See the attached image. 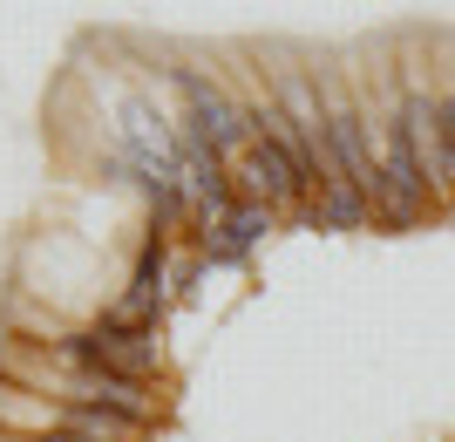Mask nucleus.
Listing matches in <instances>:
<instances>
[{
	"label": "nucleus",
	"mask_w": 455,
	"mask_h": 442,
	"mask_svg": "<svg viewBox=\"0 0 455 442\" xmlns=\"http://www.w3.org/2000/svg\"><path fill=\"white\" fill-rule=\"evenodd\" d=\"M61 361H76L82 374H123V382H143L156 367V341L130 320H102L89 334H68L61 341Z\"/></svg>",
	"instance_id": "1"
},
{
	"label": "nucleus",
	"mask_w": 455,
	"mask_h": 442,
	"mask_svg": "<svg viewBox=\"0 0 455 442\" xmlns=\"http://www.w3.org/2000/svg\"><path fill=\"white\" fill-rule=\"evenodd\" d=\"M177 89H184V102H190V136H204L218 157H225V150L245 157V143H251L245 102H231L225 89H218V82H204L197 68H177Z\"/></svg>",
	"instance_id": "2"
},
{
	"label": "nucleus",
	"mask_w": 455,
	"mask_h": 442,
	"mask_svg": "<svg viewBox=\"0 0 455 442\" xmlns=\"http://www.w3.org/2000/svg\"><path fill=\"white\" fill-rule=\"evenodd\" d=\"M374 212L395 218V225H415L428 212V177H421L408 136H401V116L387 123V150H380V184H374Z\"/></svg>",
	"instance_id": "3"
},
{
	"label": "nucleus",
	"mask_w": 455,
	"mask_h": 442,
	"mask_svg": "<svg viewBox=\"0 0 455 442\" xmlns=\"http://www.w3.org/2000/svg\"><path fill=\"white\" fill-rule=\"evenodd\" d=\"M238 177H245V191L259 197V205H313V184H306V171H299V157L285 150L279 136H251L245 143V157H238Z\"/></svg>",
	"instance_id": "4"
},
{
	"label": "nucleus",
	"mask_w": 455,
	"mask_h": 442,
	"mask_svg": "<svg viewBox=\"0 0 455 442\" xmlns=\"http://www.w3.org/2000/svg\"><path fill=\"white\" fill-rule=\"evenodd\" d=\"M401 136H408V150H415L428 191H449L455 184V157H449V136H442V102L421 96V89H408V96H401Z\"/></svg>",
	"instance_id": "5"
},
{
	"label": "nucleus",
	"mask_w": 455,
	"mask_h": 442,
	"mask_svg": "<svg viewBox=\"0 0 455 442\" xmlns=\"http://www.w3.org/2000/svg\"><path fill=\"white\" fill-rule=\"evenodd\" d=\"M266 231H272V205H259V197H251V205H231V218L218 225V238L204 231V245H211V266H238V259H245V252L259 245Z\"/></svg>",
	"instance_id": "6"
},
{
	"label": "nucleus",
	"mask_w": 455,
	"mask_h": 442,
	"mask_svg": "<svg viewBox=\"0 0 455 442\" xmlns=\"http://www.w3.org/2000/svg\"><path fill=\"white\" fill-rule=\"evenodd\" d=\"M164 231H156L150 245H143V259H136V279H130V293H123V307H116V320H130V327H143L156 313V300H164Z\"/></svg>",
	"instance_id": "7"
},
{
	"label": "nucleus",
	"mask_w": 455,
	"mask_h": 442,
	"mask_svg": "<svg viewBox=\"0 0 455 442\" xmlns=\"http://www.w3.org/2000/svg\"><path fill=\"white\" fill-rule=\"evenodd\" d=\"M374 218V197L361 191V184H347V177H333V184H320V225L333 231H354Z\"/></svg>",
	"instance_id": "8"
},
{
	"label": "nucleus",
	"mask_w": 455,
	"mask_h": 442,
	"mask_svg": "<svg viewBox=\"0 0 455 442\" xmlns=\"http://www.w3.org/2000/svg\"><path fill=\"white\" fill-rule=\"evenodd\" d=\"M61 422L76 429V436H89V442H116V436H136L143 422H130V415H116V408H95V402H76Z\"/></svg>",
	"instance_id": "9"
},
{
	"label": "nucleus",
	"mask_w": 455,
	"mask_h": 442,
	"mask_svg": "<svg viewBox=\"0 0 455 442\" xmlns=\"http://www.w3.org/2000/svg\"><path fill=\"white\" fill-rule=\"evenodd\" d=\"M442 136H449V157H455V96L442 102Z\"/></svg>",
	"instance_id": "10"
},
{
	"label": "nucleus",
	"mask_w": 455,
	"mask_h": 442,
	"mask_svg": "<svg viewBox=\"0 0 455 442\" xmlns=\"http://www.w3.org/2000/svg\"><path fill=\"white\" fill-rule=\"evenodd\" d=\"M35 442H89V436H76V429H61V436H35Z\"/></svg>",
	"instance_id": "11"
}]
</instances>
